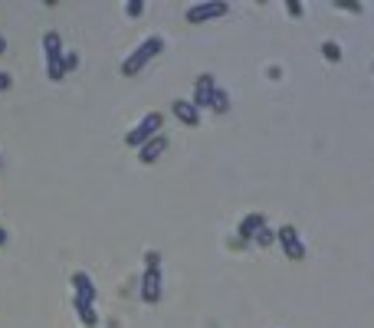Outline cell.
<instances>
[{"label":"cell","mask_w":374,"mask_h":328,"mask_svg":"<svg viewBox=\"0 0 374 328\" xmlns=\"http://www.w3.org/2000/svg\"><path fill=\"white\" fill-rule=\"evenodd\" d=\"M161 49H165V40H161V36H148V40H141L135 53L121 62V75H135L138 69H145V62H151Z\"/></svg>","instance_id":"obj_1"},{"label":"cell","mask_w":374,"mask_h":328,"mask_svg":"<svg viewBox=\"0 0 374 328\" xmlns=\"http://www.w3.org/2000/svg\"><path fill=\"white\" fill-rule=\"evenodd\" d=\"M161 125H165V115H161V112H148V115L138 121L132 132L125 134V145H128V148H141L148 138L161 134Z\"/></svg>","instance_id":"obj_2"},{"label":"cell","mask_w":374,"mask_h":328,"mask_svg":"<svg viewBox=\"0 0 374 328\" xmlns=\"http://www.w3.org/2000/svg\"><path fill=\"white\" fill-rule=\"evenodd\" d=\"M43 49H46V75H49V82H60L62 75V40L56 30H49L43 36Z\"/></svg>","instance_id":"obj_3"},{"label":"cell","mask_w":374,"mask_h":328,"mask_svg":"<svg viewBox=\"0 0 374 328\" xmlns=\"http://www.w3.org/2000/svg\"><path fill=\"white\" fill-rule=\"evenodd\" d=\"M161 289H165V272H161V266H145V272H141V302L145 305H158Z\"/></svg>","instance_id":"obj_4"},{"label":"cell","mask_w":374,"mask_h":328,"mask_svg":"<svg viewBox=\"0 0 374 328\" xmlns=\"http://www.w3.org/2000/svg\"><path fill=\"white\" fill-rule=\"evenodd\" d=\"M230 10V3L224 0H207V3H191L187 7V23H207V20H217V16H224Z\"/></svg>","instance_id":"obj_5"},{"label":"cell","mask_w":374,"mask_h":328,"mask_svg":"<svg viewBox=\"0 0 374 328\" xmlns=\"http://www.w3.org/2000/svg\"><path fill=\"white\" fill-rule=\"evenodd\" d=\"M276 239H279V246H283V253L289 256V259H302L305 256V250H302V239L299 233H296V226L285 224L279 233H276Z\"/></svg>","instance_id":"obj_6"},{"label":"cell","mask_w":374,"mask_h":328,"mask_svg":"<svg viewBox=\"0 0 374 328\" xmlns=\"http://www.w3.org/2000/svg\"><path fill=\"white\" fill-rule=\"evenodd\" d=\"M213 89H217L213 75H197V82H194V95H191L187 102L194 105L197 112H200V108H210V95H213Z\"/></svg>","instance_id":"obj_7"},{"label":"cell","mask_w":374,"mask_h":328,"mask_svg":"<svg viewBox=\"0 0 374 328\" xmlns=\"http://www.w3.org/2000/svg\"><path fill=\"white\" fill-rule=\"evenodd\" d=\"M165 148H167V138H165V134H154V138H148V141L138 148V161H141V164H154L161 154H165Z\"/></svg>","instance_id":"obj_8"},{"label":"cell","mask_w":374,"mask_h":328,"mask_svg":"<svg viewBox=\"0 0 374 328\" xmlns=\"http://www.w3.org/2000/svg\"><path fill=\"white\" fill-rule=\"evenodd\" d=\"M69 279H73V292H75L73 298H82V302H89V305H92V302H95V285H92L89 276L79 269V272H73Z\"/></svg>","instance_id":"obj_9"},{"label":"cell","mask_w":374,"mask_h":328,"mask_svg":"<svg viewBox=\"0 0 374 328\" xmlns=\"http://www.w3.org/2000/svg\"><path fill=\"white\" fill-rule=\"evenodd\" d=\"M266 224V217L263 213H246L243 220H239V226H237V233H239V239L246 243V239H253L256 237V230Z\"/></svg>","instance_id":"obj_10"},{"label":"cell","mask_w":374,"mask_h":328,"mask_svg":"<svg viewBox=\"0 0 374 328\" xmlns=\"http://www.w3.org/2000/svg\"><path fill=\"white\" fill-rule=\"evenodd\" d=\"M171 112H174V115H178L184 125H191V128H194V125H200V112H197V108L187 102V99H178V102L171 105Z\"/></svg>","instance_id":"obj_11"},{"label":"cell","mask_w":374,"mask_h":328,"mask_svg":"<svg viewBox=\"0 0 374 328\" xmlns=\"http://www.w3.org/2000/svg\"><path fill=\"white\" fill-rule=\"evenodd\" d=\"M73 309H75V315H79L82 328H95V325H99V315H95V309H92L89 302H82V298H73Z\"/></svg>","instance_id":"obj_12"},{"label":"cell","mask_w":374,"mask_h":328,"mask_svg":"<svg viewBox=\"0 0 374 328\" xmlns=\"http://www.w3.org/2000/svg\"><path fill=\"white\" fill-rule=\"evenodd\" d=\"M210 108H213L217 115H224L226 108H230V99H226L224 89H213V95H210Z\"/></svg>","instance_id":"obj_13"},{"label":"cell","mask_w":374,"mask_h":328,"mask_svg":"<svg viewBox=\"0 0 374 328\" xmlns=\"http://www.w3.org/2000/svg\"><path fill=\"white\" fill-rule=\"evenodd\" d=\"M256 246H270V243H272V239H276V233H272V230H270V224H263V226H259V230H256Z\"/></svg>","instance_id":"obj_14"},{"label":"cell","mask_w":374,"mask_h":328,"mask_svg":"<svg viewBox=\"0 0 374 328\" xmlns=\"http://www.w3.org/2000/svg\"><path fill=\"white\" fill-rule=\"evenodd\" d=\"M322 56L329 62H338L342 60V49H338V43H322Z\"/></svg>","instance_id":"obj_15"},{"label":"cell","mask_w":374,"mask_h":328,"mask_svg":"<svg viewBox=\"0 0 374 328\" xmlns=\"http://www.w3.org/2000/svg\"><path fill=\"white\" fill-rule=\"evenodd\" d=\"M125 14H128V16H141V14H145V0H128V3H125Z\"/></svg>","instance_id":"obj_16"},{"label":"cell","mask_w":374,"mask_h":328,"mask_svg":"<svg viewBox=\"0 0 374 328\" xmlns=\"http://www.w3.org/2000/svg\"><path fill=\"white\" fill-rule=\"evenodd\" d=\"M75 66H79V56H75V53H62V73H69Z\"/></svg>","instance_id":"obj_17"},{"label":"cell","mask_w":374,"mask_h":328,"mask_svg":"<svg viewBox=\"0 0 374 328\" xmlns=\"http://www.w3.org/2000/svg\"><path fill=\"white\" fill-rule=\"evenodd\" d=\"M285 10H289V16H302V3L299 0H285Z\"/></svg>","instance_id":"obj_18"},{"label":"cell","mask_w":374,"mask_h":328,"mask_svg":"<svg viewBox=\"0 0 374 328\" xmlns=\"http://www.w3.org/2000/svg\"><path fill=\"white\" fill-rule=\"evenodd\" d=\"M14 86V79H10V73H0V92H7Z\"/></svg>","instance_id":"obj_19"},{"label":"cell","mask_w":374,"mask_h":328,"mask_svg":"<svg viewBox=\"0 0 374 328\" xmlns=\"http://www.w3.org/2000/svg\"><path fill=\"white\" fill-rule=\"evenodd\" d=\"M145 266H161V256H158L154 250H151V253L145 256Z\"/></svg>","instance_id":"obj_20"},{"label":"cell","mask_w":374,"mask_h":328,"mask_svg":"<svg viewBox=\"0 0 374 328\" xmlns=\"http://www.w3.org/2000/svg\"><path fill=\"white\" fill-rule=\"evenodd\" d=\"M338 7H342V10H355V14L361 10V3H355V0H351V3H348V0H338Z\"/></svg>","instance_id":"obj_21"},{"label":"cell","mask_w":374,"mask_h":328,"mask_svg":"<svg viewBox=\"0 0 374 328\" xmlns=\"http://www.w3.org/2000/svg\"><path fill=\"white\" fill-rule=\"evenodd\" d=\"M3 243H7V230L0 226V246H3Z\"/></svg>","instance_id":"obj_22"},{"label":"cell","mask_w":374,"mask_h":328,"mask_svg":"<svg viewBox=\"0 0 374 328\" xmlns=\"http://www.w3.org/2000/svg\"><path fill=\"white\" fill-rule=\"evenodd\" d=\"M3 49H7V40H0V56H3Z\"/></svg>","instance_id":"obj_23"}]
</instances>
